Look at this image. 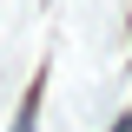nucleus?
Segmentation results:
<instances>
[{
  "instance_id": "nucleus-1",
  "label": "nucleus",
  "mask_w": 132,
  "mask_h": 132,
  "mask_svg": "<svg viewBox=\"0 0 132 132\" xmlns=\"http://www.w3.org/2000/svg\"><path fill=\"white\" fill-rule=\"evenodd\" d=\"M13 132H40V119H33V93L20 99V119H13Z\"/></svg>"
}]
</instances>
